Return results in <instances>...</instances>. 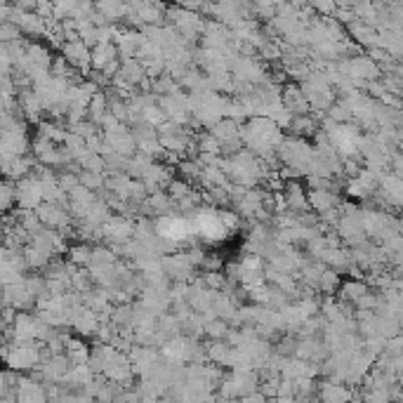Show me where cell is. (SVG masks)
I'll list each match as a JSON object with an SVG mask.
<instances>
[{"label":"cell","instance_id":"52a82bcc","mask_svg":"<svg viewBox=\"0 0 403 403\" xmlns=\"http://www.w3.org/2000/svg\"><path fill=\"white\" fill-rule=\"evenodd\" d=\"M64 342H67V359L71 361V366L90 363L92 347H87L85 342L78 340L76 335H67V333H64Z\"/></svg>","mask_w":403,"mask_h":403},{"label":"cell","instance_id":"ffe728a7","mask_svg":"<svg viewBox=\"0 0 403 403\" xmlns=\"http://www.w3.org/2000/svg\"><path fill=\"white\" fill-rule=\"evenodd\" d=\"M222 266H224L222 255L207 252V257H205V262H203V271H205V274H217V271H222Z\"/></svg>","mask_w":403,"mask_h":403},{"label":"cell","instance_id":"9a60e30c","mask_svg":"<svg viewBox=\"0 0 403 403\" xmlns=\"http://www.w3.org/2000/svg\"><path fill=\"white\" fill-rule=\"evenodd\" d=\"M290 132H295V137H307V135H316L318 132V123L311 114L309 116H295L293 123H290Z\"/></svg>","mask_w":403,"mask_h":403},{"label":"cell","instance_id":"3957f363","mask_svg":"<svg viewBox=\"0 0 403 403\" xmlns=\"http://www.w3.org/2000/svg\"><path fill=\"white\" fill-rule=\"evenodd\" d=\"M17 403H50L47 387L35 377H22L17 384Z\"/></svg>","mask_w":403,"mask_h":403},{"label":"cell","instance_id":"7c38bea8","mask_svg":"<svg viewBox=\"0 0 403 403\" xmlns=\"http://www.w3.org/2000/svg\"><path fill=\"white\" fill-rule=\"evenodd\" d=\"M370 293V288H368V283H363V281H345L342 283V288H340V300L342 302H349V305H357V302L363 298V295H368Z\"/></svg>","mask_w":403,"mask_h":403},{"label":"cell","instance_id":"8fae6325","mask_svg":"<svg viewBox=\"0 0 403 403\" xmlns=\"http://www.w3.org/2000/svg\"><path fill=\"white\" fill-rule=\"evenodd\" d=\"M106 114H109V94H106L104 90L97 92L92 97L90 102V109H87V121L94 123V126H102V121L106 118Z\"/></svg>","mask_w":403,"mask_h":403},{"label":"cell","instance_id":"7402d4cb","mask_svg":"<svg viewBox=\"0 0 403 403\" xmlns=\"http://www.w3.org/2000/svg\"><path fill=\"white\" fill-rule=\"evenodd\" d=\"M241 403H269V399L262 392H255L250 396H246V399H241Z\"/></svg>","mask_w":403,"mask_h":403},{"label":"cell","instance_id":"2e32d148","mask_svg":"<svg viewBox=\"0 0 403 403\" xmlns=\"http://www.w3.org/2000/svg\"><path fill=\"white\" fill-rule=\"evenodd\" d=\"M340 288H342L340 271H335V269H325V274L321 276V283H318V293L325 295V298H333V295L340 293Z\"/></svg>","mask_w":403,"mask_h":403},{"label":"cell","instance_id":"d6986e66","mask_svg":"<svg viewBox=\"0 0 403 403\" xmlns=\"http://www.w3.org/2000/svg\"><path fill=\"white\" fill-rule=\"evenodd\" d=\"M219 219H222V224L227 227L229 234H234V231L243 227V217L236 210H219Z\"/></svg>","mask_w":403,"mask_h":403},{"label":"cell","instance_id":"44dd1931","mask_svg":"<svg viewBox=\"0 0 403 403\" xmlns=\"http://www.w3.org/2000/svg\"><path fill=\"white\" fill-rule=\"evenodd\" d=\"M314 10H318V12H323V15H337V5H333V3H316L314 5Z\"/></svg>","mask_w":403,"mask_h":403},{"label":"cell","instance_id":"277c9868","mask_svg":"<svg viewBox=\"0 0 403 403\" xmlns=\"http://www.w3.org/2000/svg\"><path fill=\"white\" fill-rule=\"evenodd\" d=\"M283 196H286L288 210L295 212V215H305L309 212V191H305V187L300 182H286V189H283Z\"/></svg>","mask_w":403,"mask_h":403},{"label":"cell","instance_id":"5bb4252c","mask_svg":"<svg viewBox=\"0 0 403 403\" xmlns=\"http://www.w3.org/2000/svg\"><path fill=\"white\" fill-rule=\"evenodd\" d=\"M205 352H207V363L224 368L229 354H231V347L227 345V342H205Z\"/></svg>","mask_w":403,"mask_h":403},{"label":"cell","instance_id":"8992f818","mask_svg":"<svg viewBox=\"0 0 403 403\" xmlns=\"http://www.w3.org/2000/svg\"><path fill=\"white\" fill-rule=\"evenodd\" d=\"M309 207L321 217L325 212L340 207V198H337L335 191H328V189H309Z\"/></svg>","mask_w":403,"mask_h":403},{"label":"cell","instance_id":"ba28073f","mask_svg":"<svg viewBox=\"0 0 403 403\" xmlns=\"http://www.w3.org/2000/svg\"><path fill=\"white\" fill-rule=\"evenodd\" d=\"M241 130H243L241 123L231 121V118H224L222 123H217V126L210 130V135L222 146H227V144H234V142H243L241 139Z\"/></svg>","mask_w":403,"mask_h":403},{"label":"cell","instance_id":"30bf717a","mask_svg":"<svg viewBox=\"0 0 403 403\" xmlns=\"http://www.w3.org/2000/svg\"><path fill=\"white\" fill-rule=\"evenodd\" d=\"M116 59H118L116 43H99L92 50V69L94 71H104L109 64H114Z\"/></svg>","mask_w":403,"mask_h":403},{"label":"cell","instance_id":"e0dca14e","mask_svg":"<svg viewBox=\"0 0 403 403\" xmlns=\"http://www.w3.org/2000/svg\"><path fill=\"white\" fill-rule=\"evenodd\" d=\"M231 333V325L222 318H212V321L205 323V337L210 342H227V337Z\"/></svg>","mask_w":403,"mask_h":403},{"label":"cell","instance_id":"7a4b0ae2","mask_svg":"<svg viewBox=\"0 0 403 403\" xmlns=\"http://www.w3.org/2000/svg\"><path fill=\"white\" fill-rule=\"evenodd\" d=\"M45 203L43 198V185L31 175V177H24V180L17 182V207L22 210H38L40 205Z\"/></svg>","mask_w":403,"mask_h":403},{"label":"cell","instance_id":"5b68a950","mask_svg":"<svg viewBox=\"0 0 403 403\" xmlns=\"http://www.w3.org/2000/svg\"><path fill=\"white\" fill-rule=\"evenodd\" d=\"M318 399H321V403H352L354 392L347 384H335L330 380H321L318 382Z\"/></svg>","mask_w":403,"mask_h":403},{"label":"cell","instance_id":"ac0fdd59","mask_svg":"<svg viewBox=\"0 0 403 403\" xmlns=\"http://www.w3.org/2000/svg\"><path fill=\"white\" fill-rule=\"evenodd\" d=\"M165 191H168V196L173 198L175 203H180V200H185V198L189 196V194L194 191V189H191V185H189V182H185V180H177V177H175V180L170 182V187L165 189Z\"/></svg>","mask_w":403,"mask_h":403},{"label":"cell","instance_id":"9c48e42d","mask_svg":"<svg viewBox=\"0 0 403 403\" xmlns=\"http://www.w3.org/2000/svg\"><path fill=\"white\" fill-rule=\"evenodd\" d=\"M94 377H97V372H94L87 363H83V366H74V368L67 372V377H64L62 384H67L69 389H74V387L85 389L87 384L94 382Z\"/></svg>","mask_w":403,"mask_h":403},{"label":"cell","instance_id":"4fadbf2b","mask_svg":"<svg viewBox=\"0 0 403 403\" xmlns=\"http://www.w3.org/2000/svg\"><path fill=\"white\" fill-rule=\"evenodd\" d=\"M92 250L90 243H78V246L69 248V262L76 264L78 269H90L92 266Z\"/></svg>","mask_w":403,"mask_h":403},{"label":"cell","instance_id":"6da1fadb","mask_svg":"<svg viewBox=\"0 0 403 403\" xmlns=\"http://www.w3.org/2000/svg\"><path fill=\"white\" fill-rule=\"evenodd\" d=\"M43 345H22V347H3V359L10 370L15 372H28L40 368L45 361L43 357Z\"/></svg>","mask_w":403,"mask_h":403}]
</instances>
